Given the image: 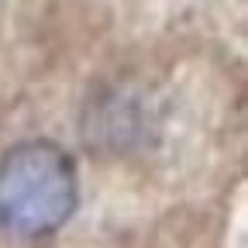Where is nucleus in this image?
I'll list each match as a JSON object with an SVG mask.
<instances>
[{
    "mask_svg": "<svg viewBox=\"0 0 248 248\" xmlns=\"http://www.w3.org/2000/svg\"><path fill=\"white\" fill-rule=\"evenodd\" d=\"M76 210V166L52 141L14 145L0 159V231L42 238Z\"/></svg>",
    "mask_w": 248,
    "mask_h": 248,
    "instance_id": "1",
    "label": "nucleus"
}]
</instances>
